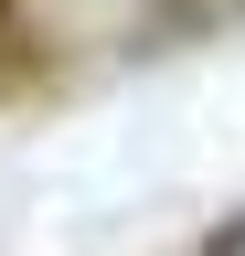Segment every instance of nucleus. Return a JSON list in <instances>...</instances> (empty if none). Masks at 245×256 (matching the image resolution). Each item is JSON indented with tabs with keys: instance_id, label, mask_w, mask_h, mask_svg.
I'll return each mask as SVG.
<instances>
[{
	"instance_id": "f257e3e1",
	"label": "nucleus",
	"mask_w": 245,
	"mask_h": 256,
	"mask_svg": "<svg viewBox=\"0 0 245 256\" xmlns=\"http://www.w3.org/2000/svg\"><path fill=\"white\" fill-rule=\"evenodd\" d=\"M203 256H245V214H224V224H213V235H203Z\"/></svg>"
}]
</instances>
